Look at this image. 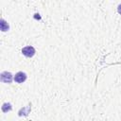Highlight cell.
Returning <instances> with one entry per match:
<instances>
[{
  "mask_svg": "<svg viewBox=\"0 0 121 121\" xmlns=\"http://www.w3.org/2000/svg\"><path fill=\"white\" fill-rule=\"evenodd\" d=\"M22 53H23V55H25L26 57L31 58V57H33V56L35 55L36 50H35V48H34L33 46L28 45V46H25V47L22 48Z\"/></svg>",
  "mask_w": 121,
  "mask_h": 121,
  "instance_id": "1",
  "label": "cell"
},
{
  "mask_svg": "<svg viewBox=\"0 0 121 121\" xmlns=\"http://www.w3.org/2000/svg\"><path fill=\"white\" fill-rule=\"evenodd\" d=\"M26 78H27L26 74L25 72L20 71V72H18V73L15 74V76H14V80H15V82H17V83H23V82L26 81Z\"/></svg>",
  "mask_w": 121,
  "mask_h": 121,
  "instance_id": "2",
  "label": "cell"
},
{
  "mask_svg": "<svg viewBox=\"0 0 121 121\" xmlns=\"http://www.w3.org/2000/svg\"><path fill=\"white\" fill-rule=\"evenodd\" d=\"M1 80L5 83H10L11 80H12V75L9 73V72H3L1 74Z\"/></svg>",
  "mask_w": 121,
  "mask_h": 121,
  "instance_id": "3",
  "label": "cell"
},
{
  "mask_svg": "<svg viewBox=\"0 0 121 121\" xmlns=\"http://www.w3.org/2000/svg\"><path fill=\"white\" fill-rule=\"evenodd\" d=\"M11 110V104L10 103H5L3 106H2V111L4 112H9V111H10Z\"/></svg>",
  "mask_w": 121,
  "mask_h": 121,
  "instance_id": "4",
  "label": "cell"
},
{
  "mask_svg": "<svg viewBox=\"0 0 121 121\" xmlns=\"http://www.w3.org/2000/svg\"><path fill=\"white\" fill-rule=\"evenodd\" d=\"M1 29H2V31H7L9 29V25L6 24L4 19L1 20Z\"/></svg>",
  "mask_w": 121,
  "mask_h": 121,
  "instance_id": "5",
  "label": "cell"
},
{
  "mask_svg": "<svg viewBox=\"0 0 121 121\" xmlns=\"http://www.w3.org/2000/svg\"><path fill=\"white\" fill-rule=\"evenodd\" d=\"M118 12L121 14V5H119V6H118Z\"/></svg>",
  "mask_w": 121,
  "mask_h": 121,
  "instance_id": "6",
  "label": "cell"
}]
</instances>
